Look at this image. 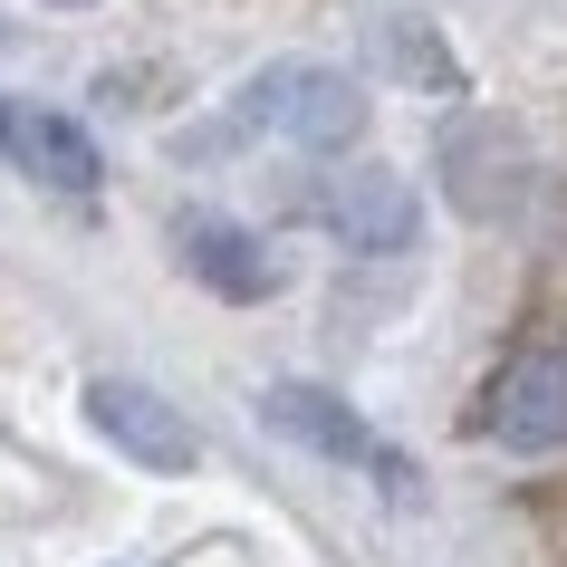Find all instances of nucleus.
Returning <instances> with one entry per match:
<instances>
[{"label":"nucleus","mask_w":567,"mask_h":567,"mask_svg":"<svg viewBox=\"0 0 567 567\" xmlns=\"http://www.w3.org/2000/svg\"><path fill=\"white\" fill-rule=\"evenodd\" d=\"M231 125H269V135H289V145H308V154H337V145H357V125H365V87L347 68L279 59V68H260V78L240 87Z\"/></svg>","instance_id":"nucleus-1"},{"label":"nucleus","mask_w":567,"mask_h":567,"mask_svg":"<svg viewBox=\"0 0 567 567\" xmlns=\"http://www.w3.org/2000/svg\"><path fill=\"white\" fill-rule=\"evenodd\" d=\"M443 193L472 212V221H509V212L529 203V145H519V125L462 116L443 135Z\"/></svg>","instance_id":"nucleus-2"},{"label":"nucleus","mask_w":567,"mask_h":567,"mask_svg":"<svg viewBox=\"0 0 567 567\" xmlns=\"http://www.w3.org/2000/svg\"><path fill=\"white\" fill-rule=\"evenodd\" d=\"M87 414H96V433H106L116 452H135L145 472H193V462H203L193 423H183L154 385H135V375H96V385H87Z\"/></svg>","instance_id":"nucleus-3"},{"label":"nucleus","mask_w":567,"mask_h":567,"mask_svg":"<svg viewBox=\"0 0 567 567\" xmlns=\"http://www.w3.org/2000/svg\"><path fill=\"white\" fill-rule=\"evenodd\" d=\"M318 221H328L347 250H414V183L385 174V164H347V174H328V193H318Z\"/></svg>","instance_id":"nucleus-4"},{"label":"nucleus","mask_w":567,"mask_h":567,"mask_svg":"<svg viewBox=\"0 0 567 567\" xmlns=\"http://www.w3.org/2000/svg\"><path fill=\"white\" fill-rule=\"evenodd\" d=\"M481 433L501 452H558L567 443V357H519L481 404Z\"/></svg>","instance_id":"nucleus-5"},{"label":"nucleus","mask_w":567,"mask_h":567,"mask_svg":"<svg viewBox=\"0 0 567 567\" xmlns=\"http://www.w3.org/2000/svg\"><path fill=\"white\" fill-rule=\"evenodd\" d=\"M0 154H10L30 183H49V193H96V183H106L87 125L59 116V106H30V96H10V106H0Z\"/></svg>","instance_id":"nucleus-6"},{"label":"nucleus","mask_w":567,"mask_h":567,"mask_svg":"<svg viewBox=\"0 0 567 567\" xmlns=\"http://www.w3.org/2000/svg\"><path fill=\"white\" fill-rule=\"evenodd\" d=\"M260 423H269V433H289V443H308V452H328V462H357V472L404 481V462H394V452L375 443V433H365L328 385H269V394H260Z\"/></svg>","instance_id":"nucleus-7"},{"label":"nucleus","mask_w":567,"mask_h":567,"mask_svg":"<svg viewBox=\"0 0 567 567\" xmlns=\"http://www.w3.org/2000/svg\"><path fill=\"white\" fill-rule=\"evenodd\" d=\"M183 260H193V279L221 289V299H269V289H279V260H269L240 221H212V212L183 221Z\"/></svg>","instance_id":"nucleus-8"},{"label":"nucleus","mask_w":567,"mask_h":567,"mask_svg":"<svg viewBox=\"0 0 567 567\" xmlns=\"http://www.w3.org/2000/svg\"><path fill=\"white\" fill-rule=\"evenodd\" d=\"M49 10H78V0H49Z\"/></svg>","instance_id":"nucleus-9"}]
</instances>
